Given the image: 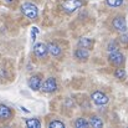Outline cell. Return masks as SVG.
<instances>
[{"label":"cell","instance_id":"obj_1","mask_svg":"<svg viewBox=\"0 0 128 128\" xmlns=\"http://www.w3.org/2000/svg\"><path fill=\"white\" fill-rule=\"evenodd\" d=\"M21 11L25 16H28L29 19H36L38 15H39V10H38V6L32 2H25L22 4L21 6Z\"/></svg>","mask_w":128,"mask_h":128},{"label":"cell","instance_id":"obj_2","mask_svg":"<svg viewBox=\"0 0 128 128\" xmlns=\"http://www.w3.org/2000/svg\"><path fill=\"white\" fill-rule=\"evenodd\" d=\"M84 5V2L81 0H65L62 2V9L66 12H74L77 9H80Z\"/></svg>","mask_w":128,"mask_h":128},{"label":"cell","instance_id":"obj_3","mask_svg":"<svg viewBox=\"0 0 128 128\" xmlns=\"http://www.w3.org/2000/svg\"><path fill=\"white\" fill-rule=\"evenodd\" d=\"M108 58H110V61H111L113 65H116V66H121V65L124 62V57H123V55H122L118 50L110 52Z\"/></svg>","mask_w":128,"mask_h":128},{"label":"cell","instance_id":"obj_4","mask_svg":"<svg viewBox=\"0 0 128 128\" xmlns=\"http://www.w3.org/2000/svg\"><path fill=\"white\" fill-rule=\"evenodd\" d=\"M92 101H93L96 104H98V106H103V104H107V103H108L110 98H108L103 92L97 91V92H94V93L92 94Z\"/></svg>","mask_w":128,"mask_h":128},{"label":"cell","instance_id":"obj_5","mask_svg":"<svg viewBox=\"0 0 128 128\" xmlns=\"http://www.w3.org/2000/svg\"><path fill=\"white\" fill-rule=\"evenodd\" d=\"M112 24H113V28L117 31H121V32H126L127 31V22H126V20H124L123 16L114 18V20H113Z\"/></svg>","mask_w":128,"mask_h":128},{"label":"cell","instance_id":"obj_6","mask_svg":"<svg viewBox=\"0 0 128 128\" xmlns=\"http://www.w3.org/2000/svg\"><path fill=\"white\" fill-rule=\"evenodd\" d=\"M34 52H35V55L39 58H45L47 56V54H48L47 45H45V44H36L34 46Z\"/></svg>","mask_w":128,"mask_h":128},{"label":"cell","instance_id":"obj_7","mask_svg":"<svg viewBox=\"0 0 128 128\" xmlns=\"http://www.w3.org/2000/svg\"><path fill=\"white\" fill-rule=\"evenodd\" d=\"M56 88H57V84H56V80L55 78H47L45 82L42 84V91L45 92H55L56 91Z\"/></svg>","mask_w":128,"mask_h":128},{"label":"cell","instance_id":"obj_8","mask_svg":"<svg viewBox=\"0 0 128 128\" xmlns=\"http://www.w3.org/2000/svg\"><path fill=\"white\" fill-rule=\"evenodd\" d=\"M12 117V111L5 106V104H0V118L1 120H9Z\"/></svg>","mask_w":128,"mask_h":128},{"label":"cell","instance_id":"obj_9","mask_svg":"<svg viewBox=\"0 0 128 128\" xmlns=\"http://www.w3.org/2000/svg\"><path fill=\"white\" fill-rule=\"evenodd\" d=\"M29 87L34 91H38L41 87V78L39 76H32L29 78Z\"/></svg>","mask_w":128,"mask_h":128},{"label":"cell","instance_id":"obj_10","mask_svg":"<svg viewBox=\"0 0 128 128\" xmlns=\"http://www.w3.org/2000/svg\"><path fill=\"white\" fill-rule=\"evenodd\" d=\"M47 48H48V52L52 55V56H60L61 54H62V48L58 46V45H56V44H47Z\"/></svg>","mask_w":128,"mask_h":128},{"label":"cell","instance_id":"obj_11","mask_svg":"<svg viewBox=\"0 0 128 128\" xmlns=\"http://www.w3.org/2000/svg\"><path fill=\"white\" fill-rule=\"evenodd\" d=\"M75 57L77 60H87L90 57V52L87 51V48H84V47H80L75 51Z\"/></svg>","mask_w":128,"mask_h":128},{"label":"cell","instance_id":"obj_12","mask_svg":"<svg viewBox=\"0 0 128 128\" xmlns=\"http://www.w3.org/2000/svg\"><path fill=\"white\" fill-rule=\"evenodd\" d=\"M25 123H26V127L28 128H40L41 127L40 121L36 120V118H29V120H26Z\"/></svg>","mask_w":128,"mask_h":128},{"label":"cell","instance_id":"obj_13","mask_svg":"<svg viewBox=\"0 0 128 128\" xmlns=\"http://www.w3.org/2000/svg\"><path fill=\"white\" fill-rule=\"evenodd\" d=\"M78 46L80 47H84V48H91L93 46V41L91 39H87V38H82L80 39L78 41Z\"/></svg>","mask_w":128,"mask_h":128},{"label":"cell","instance_id":"obj_14","mask_svg":"<svg viewBox=\"0 0 128 128\" xmlns=\"http://www.w3.org/2000/svg\"><path fill=\"white\" fill-rule=\"evenodd\" d=\"M90 126H92V127L94 128H98V127H103V122H102V120L101 118H98V117H91V120H90Z\"/></svg>","mask_w":128,"mask_h":128},{"label":"cell","instance_id":"obj_15","mask_svg":"<svg viewBox=\"0 0 128 128\" xmlns=\"http://www.w3.org/2000/svg\"><path fill=\"white\" fill-rule=\"evenodd\" d=\"M75 126H76L77 128H86V127L90 126V122H87L85 118H78V120L76 121Z\"/></svg>","mask_w":128,"mask_h":128},{"label":"cell","instance_id":"obj_16","mask_svg":"<svg viewBox=\"0 0 128 128\" xmlns=\"http://www.w3.org/2000/svg\"><path fill=\"white\" fill-rule=\"evenodd\" d=\"M106 2L112 8H118L123 4V0H106Z\"/></svg>","mask_w":128,"mask_h":128},{"label":"cell","instance_id":"obj_17","mask_svg":"<svg viewBox=\"0 0 128 128\" xmlns=\"http://www.w3.org/2000/svg\"><path fill=\"white\" fill-rule=\"evenodd\" d=\"M114 76L117 78H120V80H124L126 78V71L122 70V68H117L116 72H114Z\"/></svg>","mask_w":128,"mask_h":128},{"label":"cell","instance_id":"obj_18","mask_svg":"<svg viewBox=\"0 0 128 128\" xmlns=\"http://www.w3.org/2000/svg\"><path fill=\"white\" fill-rule=\"evenodd\" d=\"M65 124L61 121H52L48 123V128H64Z\"/></svg>","mask_w":128,"mask_h":128},{"label":"cell","instance_id":"obj_19","mask_svg":"<svg viewBox=\"0 0 128 128\" xmlns=\"http://www.w3.org/2000/svg\"><path fill=\"white\" fill-rule=\"evenodd\" d=\"M116 50H117V45H116V42H111L108 45V51H110V52L116 51Z\"/></svg>","mask_w":128,"mask_h":128},{"label":"cell","instance_id":"obj_20","mask_svg":"<svg viewBox=\"0 0 128 128\" xmlns=\"http://www.w3.org/2000/svg\"><path fill=\"white\" fill-rule=\"evenodd\" d=\"M121 42L128 44V34H124V35L121 36Z\"/></svg>","mask_w":128,"mask_h":128}]
</instances>
